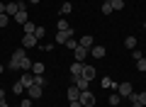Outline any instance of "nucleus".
Instances as JSON below:
<instances>
[{"label":"nucleus","instance_id":"nucleus-1","mask_svg":"<svg viewBox=\"0 0 146 107\" xmlns=\"http://www.w3.org/2000/svg\"><path fill=\"white\" fill-rule=\"evenodd\" d=\"M27 54H25V49H17L15 54L10 56V71H20V63H22V58H25Z\"/></svg>","mask_w":146,"mask_h":107},{"label":"nucleus","instance_id":"nucleus-2","mask_svg":"<svg viewBox=\"0 0 146 107\" xmlns=\"http://www.w3.org/2000/svg\"><path fill=\"white\" fill-rule=\"evenodd\" d=\"M78 102H80L83 107H95L98 97H95V95H93L90 90H83V92H80V97H78Z\"/></svg>","mask_w":146,"mask_h":107},{"label":"nucleus","instance_id":"nucleus-3","mask_svg":"<svg viewBox=\"0 0 146 107\" xmlns=\"http://www.w3.org/2000/svg\"><path fill=\"white\" fill-rule=\"evenodd\" d=\"M115 92H117V95L122 97V100H124V97H127V100H129V97L134 95V88H131V83H119Z\"/></svg>","mask_w":146,"mask_h":107},{"label":"nucleus","instance_id":"nucleus-4","mask_svg":"<svg viewBox=\"0 0 146 107\" xmlns=\"http://www.w3.org/2000/svg\"><path fill=\"white\" fill-rule=\"evenodd\" d=\"M73 56H76V61H83L85 63V58L90 56V49H85V46H76V49H73Z\"/></svg>","mask_w":146,"mask_h":107},{"label":"nucleus","instance_id":"nucleus-5","mask_svg":"<svg viewBox=\"0 0 146 107\" xmlns=\"http://www.w3.org/2000/svg\"><path fill=\"white\" fill-rule=\"evenodd\" d=\"M73 34H76V32H73V27H68V29H63V32H58V34H56V39H54V41H56V44H66V41L71 39Z\"/></svg>","mask_w":146,"mask_h":107},{"label":"nucleus","instance_id":"nucleus-6","mask_svg":"<svg viewBox=\"0 0 146 107\" xmlns=\"http://www.w3.org/2000/svg\"><path fill=\"white\" fill-rule=\"evenodd\" d=\"M20 10H25V3H17L15 0V3H7L5 5V15H17Z\"/></svg>","mask_w":146,"mask_h":107},{"label":"nucleus","instance_id":"nucleus-7","mask_svg":"<svg viewBox=\"0 0 146 107\" xmlns=\"http://www.w3.org/2000/svg\"><path fill=\"white\" fill-rule=\"evenodd\" d=\"M73 85L78 88L80 92H83V90H90V80H88V78H83V76H76V78H73Z\"/></svg>","mask_w":146,"mask_h":107},{"label":"nucleus","instance_id":"nucleus-8","mask_svg":"<svg viewBox=\"0 0 146 107\" xmlns=\"http://www.w3.org/2000/svg\"><path fill=\"white\" fill-rule=\"evenodd\" d=\"M39 44V39H36L34 34H25L22 37V49H32V46H36Z\"/></svg>","mask_w":146,"mask_h":107},{"label":"nucleus","instance_id":"nucleus-9","mask_svg":"<svg viewBox=\"0 0 146 107\" xmlns=\"http://www.w3.org/2000/svg\"><path fill=\"white\" fill-rule=\"evenodd\" d=\"M20 83L25 85V90L34 85V76H32V71H25V73H22V76H20Z\"/></svg>","mask_w":146,"mask_h":107},{"label":"nucleus","instance_id":"nucleus-10","mask_svg":"<svg viewBox=\"0 0 146 107\" xmlns=\"http://www.w3.org/2000/svg\"><path fill=\"white\" fill-rule=\"evenodd\" d=\"M27 95H29L32 100H39V97L44 95V88H39V85H32V88H27Z\"/></svg>","mask_w":146,"mask_h":107},{"label":"nucleus","instance_id":"nucleus-11","mask_svg":"<svg viewBox=\"0 0 146 107\" xmlns=\"http://www.w3.org/2000/svg\"><path fill=\"white\" fill-rule=\"evenodd\" d=\"M100 85H102L105 90H110V88H112V92H115V90H117V85H119V83H115V80H112V78H110V76H105L102 80H100Z\"/></svg>","mask_w":146,"mask_h":107},{"label":"nucleus","instance_id":"nucleus-12","mask_svg":"<svg viewBox=\"0 0 146 107\" xmlns=\"http://www.w3.org/2000/svg\"><path fill=\"white\" fill-rule=\"evenodd\" d=\"M80 73H83V61H73L71 63V78L80 76Z\"/></svg>","mask_w":146,"mask_h":107},{"label":"nucleus","instance_id":"nucleus-13","mask_svg":"<svg viewBox=\"0 0 146 107\" xmlns=\"http://www.w3.org/2000/svg\"><path fill=\"white\" fill-rule=\"evenodd\" d=\"M95 73H98V71H95L93 66H88V63H83V73H80L83 78H88V80H93V78H95Z\"/></svg>","mask_w":146,"mask_h":107},{"label":"nucleus","instance_id":"nucleus-14","mask_svg":"<svg viewBox=\"0 0 146 107\" xmlns=\"http://www.w3.org/2000/svg\"><path fill=\"white\" fill-rule=\"evenodd\" d=\"M90 54H93V58H102L107 51H105V46H100V44H95L93 49H90Z\"/></svg>","mask_w":146,"mask_h":107},{"label":"nucleus","instance_id":"nucleus-15","mask_svg":"<svg viewBox=\"0 0 146 107\" xmlns=\"http://www.w3.org/2000/svg\"><path fill=\"white\" fill-rule=\"evenodd\" d=\"M44 71H46V66H44L42 61H36V63H32V73H34V76H44Z\"/></svg>","mask_w":146,"mask_h":107},{"label":"nucleus","instance_id":"nucleus-16","mask_svg":"<svg viewBox=\"0 0 146 107\" xmlns=\"http://www.w3.org/2000/svg\"><path fill=\"white\" fill-rule=\"evenodd\" d=\"M66 95H68V100H78V97H80V90H78L76 85H71V88H68V92H66Z\"/></svg>","mask_w":146,"mask_h":107},{"label":"nucleus","instance_id":"nucleus-17","mask_svg":"<svg viewBox=\"0 0 146 107\" xmlns=\"http://www.w3.org/2000/svg\"><path fill=\"white\" fill-rule=\"evenodd\" d=\"M80 46H85V49H93V37L90 34H85V37H80V41H78Z\"/></svg>","mask_w":146,"mask_h":107},{"label":"nucleus","instance_id":"nucleus-18","mask_svg":"<svg viewBox=\"0 0 146 107\" xmlns=\"http://www.w3.org/2000/svg\"><path fill=\"white\" fill-rule=\"evenodd\" d=\"M124 46H127L129 51H131V49H136V37H134V34L127 37V39H124Z\"/></svg>","mask_w":146,"mask_h":107},{"label":"nucleus","instance_id":"nucleus-19","mask_svg":"<svg viewBox=\"0 0 146 107\" xmlns=\"http://www.w3.org/2000/svg\"><path fill=\"white\" fill-rule=\"evenodd\" d=\"M119 102H122V97L117 95V92H110V107H117Z\"/></svg>","mask_w":146,"mask_h":107},{"label":"nucleus","instance_id":"nucleus-20","mask_svg":"<svg viewBox=\"0 0 146 107\" xmlns=\"http://www.w3.org/2000/svg\"><path fill=\"white\" fill-rule=\"evenodd\" d=\"M15 22L25 25V22H27V10H20V12H17V15H15Z\"/></svg>","mask_w":146,"mask_h":107},{"label":"nucleus","instance_id":"nucleus-21","mask_svg":"<svg viewBox=\"0 0 146 107\" xmlns=\"http://www.w3.org/2000/svg\"><path fill=\"white\" fill-rule=\"evenodd\" d=\"M22 27H25V34H34V29H36V27H34V22H29V20H27Z\"/></svg>","mask_w":146,"mask_h":107},{"label":"nucleus","instance_id":"nucleus-22","mask_svg":"<svg viewBox=\"0 0 146 107\" xmlns=\"http://www.w3.org/2000/svg\"><path fill=\"white\" fill-rule=\"evenodd\" d=\"M71 12H73V5H71V3L66 0V3L61 5V15H71Z\"/></svg>","mask_w":146,"mask_h":107},{"label":"nucleus","instance_id":"nucleus-23","mask_svg":"<svg viewBox=\"0 0 146 107\" xmlns=\"http://www.w3.org/2000/svg\"><path fill=\"white\" fill-rule=\"evenodd\" d=\"M32 76H34V73H32ZM34 85L44 88V85H46V78H44V76H34Z\"/></svg>","mask_w":146,"mask_h":107},{"label":"nucleus","instance_id":"nucleus-24","mask_svg":"<svg viewBox=\"0 0 146 107\" xmlns=\"http://www.w3.org/2000/svg\"><path fill=\"white\" fill-rule=\"evenodd\" d=\"M12 92H15V95H22V92H25V85H22V83L17 80L15 85H12Z\"/></svg>","mask_w":146,"mask_h":107},{"label":"nucleus","instance_id":"nucleus-25","mask_svg":"<svg viewBox=\"0 0 146 107\" xmlns=\"http://www.w3.org/2000/svg\"><path fill=\"white\" fill-rule=\"evenodd\" d=\"M110 5H112V10H122L124 7V0H110Z\"/></svg>","mask_w":146,"mask_h":107},{"label":"nucleus","instance_id":"nucleus-26","mask_svg":"<svg viewBox=\"0 0 146 107\" xmlns=\"http://www.w3.org/2000/svg\"><path fill=\"white\" fill-rule=\"evenodd\" d=\"M68 27H71V25H68V20H58L56 29H58V32H63V29H68Z\"/></svg>","mask_w":146,"mask_h":107},{"label":"nucleus","instance_id":"nucleus-27","mask_svg":"<svg viewBox=\"0 0 146 107\" xmlns=\"http://www.w3.org/2000/svg\"><path fill=\"white\" fill-rule=\"evenodd\" d=\"M44 34H46V29H44V27H36V29H34V37H36V39H42Z\"/></svg>","mask_w":146,"mask_h":107},{"label":"nucleus","instance_id":"nucleus-28","mask_svg":"<svg viewBox=\"0 0 146 107\" xmlns=\"http://www.w3.org/2000/svg\"><path fill=\"white\" fill-rule=\"evenodd\" d=\"M131 58H134V61H139V58H144V54H141L139 49H131Z\"/></svg>","mask_w":146,"mask_h":107},{"label":"nucleus","instance_id":"nucleus-29","mask_svg":"<svg viewBox=\"0 0 146 107\" xmlns=\"http://www.w3.org/2000/svg\"><path fill=\"white\" fill-rule=\"evenodd\" d=\"M102 15H112V5L110 3H102Z\"/></svg>","mask_w":146,"mask_h":107},{"label":"nucleus","instance_id":"nucleus-30","mask_svg":"<svg viewBox=\"0 0 146 107\" xmlns=\"http://www.w3.org/2000/svg\"><path fill=\"white\" fill-rule=\"evenodd\" d=\"M66 46H68V49H76V46H78V41H76V37H71V39L66 41Z\"/></svg>","mask_w":146,"mask_h":107},{"label":"nucleus","instance_id":"nucleus-31","mask_svg":"<svg viewBox=\"0 0 146 107\" xmlns=\"http://www.w3.org/2000/svg\"><path fill=\"white\" fill-rule=\"evenodd\" d=\"M136 100H139V102H141V105H144V107H146V92H136Z\"/></svg>","mask_w":146,"mask_h":107},{"label":"nucleus","instance_id":"nucleus-32","mask_svg":"<svg viewBox=\"0 0 146 107\" xmlns=\"http://www.w3.org/2000/svg\"><path fill=\"white\" fill-rule=\"evenodd\" d=\"M136 68H139V71H146V58H139V61H136Z\"/></svg>","mask_w":146,"mask_h":107},{"label":"nucleus","instance_id":"nucleus-33","mask_svg":"<svg viewBox=\"0 0 146 107\" xmlns=\"http://www.w3.org/2000/svg\"><path fill=\"white\" fill-rule=\"evenodd\" d=\"M7 22H10V17H7V15H0V27H7Z\"/></svg>","mask_w":146,"mask_h":107},{"label":"nucleus","instance_id":"nucleus-34","mask_svg":"<svg viewBox=\"0 0 146 107\" xmlns=\"http://www.w3.org/2000/svg\"><path fill=\"white\" fill-rule=\"evenodd\" d=\"M20 107H32V97H27V100L20 102Z\"/></svg>","mask_w":146,"mask_h":107},{"label":"nucleus","instance_id":"nucleus-35","mask_svg":"<svg viewBox=\"0 0 146 107\" xmlns=\"http://www.w3.org/2000/svg\"><path fill=\"white\" fill-rule=\"evenodd\" d=\"M71 107H83V105H80L78 100H71Z\"/></svg>","mask_w":146,"mask_h":107},{"label":"nucleus","instance_id":"nucleus-36","mask_svg":"<svg viewBox=\"0 0 146 107\" xmlns=\"http://www.w3.org/2000/svg\"><path fill=\"white\" fill-rule=\"evenodd\" d=\"M131 107H144V105H141L139 100H131Z\"/></svg>","mask_w":146,"mask_h":107},{"label":"nucleus","instance_id":"nucleus-37","mask_svg":"<svg viewBox=\"0 0 146 107\" xmlns=\"http://www.w3.org/2000/svg\"><path fill=\"white\" fill-rule=\"evenodd\" d=\"M0 15H5V3H0Z\"/></svg>","mask_w":146,"mask_h":107},{"label":"nucleus","instance_id":"nucleus-38","mask_svg":"<svg viewBox=\"0 0 146 107\" xmlns=\"http://www.w3.org/2000/svg\"><path fill=\"white\" fill-rule=\"evenodd\" d=\"M0 100H5V90H0Z\"/></svg>","mask_w":146,"mask_h":107},{"label":"nucleus","instance_id":"nucleus-39","mask_svg":"<svg viewBox=\"0 0 146 107\" xmlns=\"http://www.w3.org/2000/svg\"><path fill=\"white\" fill-rule=\"evenodd\" d=\"M29 3H32V5H36V3H39V0H29Z\"/></svg>","mask_w":146,"mask_h":107},{"label":"nucleus","instance_id":"nucleus-40","mask_svg":"<svg viewBox=\"0 0 146 107\" xmlns=\"http://www.w3.org/2000/svg\"><path fill=\"white\" fill-rule=\"evenodd\" d=\"M3 71H5V66H0V73H3Z\"/></svg>","mask_w":146,"mask_h":107},{"label":"nucleus","instance_id":"nucleus-41","mask_svg":"<svg viewBox=\"0 0 146 107\" xmlns=\"http://www.w3.org/2000/svg\"><path fill=\"white\" fill-rule=\"evenodd\" d=\"M100 3H107V0H100Z\"/></svg>","mask_w":146,"mask_h":107},{"label":"nucleus","instance_id":"nucleus-42","mask_svg":"<svg viewBox=\"0 0 146 107\" xmlns=\"http://www.w3.org/2000/svg\"><path fill=\"white\" fill-rule=\"evenodd\" d=\"M12 107H20V105H12Z\"/></svg>","mask_w":146,"mask_h":107},{"label":"nucleus","instance_id":"nucleus-43","mask_svg":"<svg viewBox=\"0 0 146 107\" xmlns=\"http://www.w3.org/2000/svg\"><path fill=\"white\" fill-rule=\"evenodd\" d=\"M124 3H127V0H124Z\"/></svg>","mask_w":146,"mask_h":107}]
</instances>
